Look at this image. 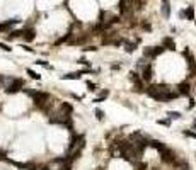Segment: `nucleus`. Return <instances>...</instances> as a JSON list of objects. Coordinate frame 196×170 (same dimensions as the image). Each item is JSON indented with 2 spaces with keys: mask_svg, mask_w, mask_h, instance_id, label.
<instances>
[{
  "mask_svg": "<svg viewBox=\"0 0 196 170\" xmlns=\"http://www.w3.org/2000/svg\"><path fill=\"white\" fill-rule=\"evenodd\" d=\"M145 94L150 95L152 99H155L159 102H169L172 99L179 97L177 90H172L167 85H149V87L145 88Z\"/></svg>",
  "mask_w": 196,
  "mask_h": 170,
  "instance_id": "obj_1",
  "label": "nucleus"
},
{
  "mask_svg": "<svg viewBox=\"0 0 196 170\" xmlns=\"http://www.w3.org/2000/svg\"><path fill=\"white\" fill-rule=\"evenodd\" d=\"M165 49H164L162 46H157V48H145L143 49V56L145 58H149V60H154V58H157L159 54H162Z\"/></svg>",
  "mask_w": 196,
  "mask_h": 170,
  "instance_id": "obj_2",
  "label": "nucleus"
},
{
  "mask_svg": "<svg viewBox=\"0 0 196 170\" xmlns=\"http://www.w3.org/2000/svg\"><path fill=\"white\" fill-rule=\"evenodd\" d=\"M160 158H162V162H165V163H174L176 153L169 148H164V150H160Z\"/></svg>",
  "mask_w": 196,
  "mask_h": 170,
  "instance_id": "obj_3",
  "label": "nucleus"
},
{
  "mask_svg": "<svg viewBox=\"0 0 196 170\" xmlns=\"http://www.w3.org/2000/svg\"><path fill=\"white\" fill-rule=\"evenodd\" d=\"M183 54H184V58L188 60V67H189L191 73H196V60H195V56L191 54V51L188 49V48L183 51Z\"/></svg>",
  "mask_w": 196,
  "mask_h": 170,
  "instance_id": "obj_4",
  "label": "nucleus"
},
{
  "mask_svg": "<svg viewBox=\"0 0 196 170\" xmlns=\"http://www.w3.org/2000/svg\"><path fill=\"white\" fill-rule=\"evenodd\" d=\"M152 75H154V68H152V65L150 63H147V65H143V70H142V82H150L152 80Z\"/></svg>",
  "mask_w": 196,
  "mask_h": 170,
  "instance_id": "obj_5",
  "label": "nucleus"
},
{
  "mask_svg": "<svg viewBox=\"0 0 196 170\" xmlns=\"http://www.w3.org/2000/svg\"><path fill=\"white\" fill-rule=\"evenodd\" d=\"M34 38H36V31H34V27H24V29H22V39L26 41V43L34 41Z\"/></svg>",
  "mask_w": 196,
  "mask_h": 170,
  "instance_id": "obj_6",
  "label": "nucleus"
},
{
  "mask_svg": "<svg viewBox=\"0 0 196 170\" xmlns=\"http://www.w3.org/2000/svg\"><path fill=\"white\" fill-rule=\"evenodd\" d=\"M177 94L179 95H189L191 94V87L188 82H183V83H179L177 85Z\"/></svg>",
  "mask_w": 196,
  "mask_h": 170,
  "instance_id": "obj_7",
  "label": "nucleus"
},
{
  "mask_svg": "<svg viewBox=\"0 0 196 170\" xmlns=\"http://www.w3.org/2000/svg\"><path fill=\"white\" fill-rule=\"evenodd\" d=\"M160 46H162L164 49H172V51H174V49H176V43H174L172 38H164Z\"/></svg>",
  "mask_w": 196,
  "mask_h": 170,
  "instance_id": "obj_8",
  "label": "nucleus"
},
{
  "mask_svg": "<svg viewBox=\"0 0 196 170\" xmlns=\"http://www.w3.org/2000/svg\"><path fill=\"white\" fill-rule=\"evenodd\" d=\"M162 15L165 19H169L170 17V4L169 0H162Z\"/></svg>",
  "mask_w": 196,
  "mask_h": 170,
  "instance_id": "obj_9",
  "label": "nucleus"
},
{
  "mask_svg": "<svg viewBox=\"0 0 196 170\" xmlns=\"http://www.w3.org/2000/svg\"><path fill=\"white\" fill-rule=\"evenodd\" d=\"M82 77V73L80 72H75V73H67V75H61L60 78L61 80H79Z\"/></svg>",
  "mask_w": 196,
  "mask_h": 170,
  "instance_id": "obj_10",
  "label": "nucleus"
},
{
  "mask_svg": "<svg viewBox=\"0 0 196 170\" xmlns=\"http://www.w3.org/2000/svg\"><path fill=\"white\" fill-rule=\"evenodd\" d=\"M123 44H125V51H126V53H133V51L136 49V41L135 43H128V41H125Z\"/></svg>",
  "mask_w": 196,
  "mask_h": 170,
  "instance_id": "obj_11",
  "label": "nucleus"
},
{
  "mask_svg": "<svg viewBox=\"0 0 196 170\" xmlns=\"http://www.w3.org/2000/svg\"><path fill=\"white\" fill-rule=\"evenodd\" d=\"M167 117H169L170 121H177V119H181V112H177V111H169V112H167Z\"/></svg>",
  "mask_w": 196,
  "mask_h": 170,
  "instance_id": "obj_12",
  "label": "nucleus"
},
{
  "mask_svg": "<svg viewBox=\"0 0 196 170\" xmlns=\"http://www.w3.org/2000/svg\"><path fill=\"white\" fill-rule=\"evenodd\" d=\"M184 15L188 17V20H195V9H193V7H188V9L184 10Z\"/></svg>",
  "mask_w": 196,
  "mask_h": 170,
  "instance_id": "obj_13",
  "label": "nucleus"
},
{
  "mask_svg": "<svg viewBox=\"0 0 196 170\" xmlns=\"http://www.w3.org/2000/svg\"><path fill=\"white\" fill-rule=\"evenodd\" d=\"M108 95H109V90H104V92H102V94L99 95V97H95L94 102H95V104H99V102H102L104 99H106V97H108Z\"/></svg>",
  "mask_w": 196,
  "mask_h": 170,
  "instance_id": "obj_14",
  "label": "nucleus"
},
{
  "mask_svg": "<svg viewBox=\"0 0 196 170\" xmlns=\"http://www.w3.org/2000/svg\"><path fill=\"white\" fill-rule=\"evenodd\" d=\"M26 72H27V75H29L31 78H34V80H39V78H41V75L36 73V72H34V70H31V68H27Z\"/></svg>",
  "mask_w": 196,
  "mask_h": 170,
  "instance_id": "obj_15",
  "label": "nucleus"
},
{
  "mask_svg": "<svg viewBox=\"0 0 196 170\" xmlns=\"http://www.w3.org/2000/svg\"><path fill=\"white\" fill-rule=\"evenodd\" d=\"M36 63H38V65H41V67H44V68H46V70H53V67H51L50 63H46V61H44V60H38V61H36Z\"/></svg>",
  "mask_w": 196,
  "mask_h": 170,
  "instance_id": "obj_16",
  "label": "nucleus"
},
{
  "mask_svg": "<svg viewBox=\"0 0 196 170\" xmlns=\"http://www.w3.org/2000/svg\"><path fill=\"white\" fill-rule=\"evenodd\" d=\"M94 112H95V117H97L99 121H102V119H104V112H102L101 109H95Z\"/></svg>",
  "mask_w": 196,
  "mask_h": 170,
  "instance_id": "obj_17",
  "label": "nucleus"
},
{
  "mask_svg": "<svg viewBox=\"0 0 196 170\" xmlns=\"http://www.w3.org/2000/svg\"><path fill=\"white\" fill-rule=\"evenodd\" d=\"M0 49H4V51H9V53L12 51V48L9 46V44H5V43H0Z\"/></svg>",
  "mask_w": 196,
  "mask_h": 170,
  "instance_id": "obj_18",
  "label": "nucleus"
},
{
  "mask_svg": "<svg viewBox=\"0 0 196 170\" xmlns=\"http://www.w3.org/2000/svg\"><path fill=\"white\" fill-rule=\"evenodd\" d=\"M184 136H188V138H195L196 140V133H193V131H183Z\"/></svg>",
  "mask_w": 196,
  "mask_h": 170,
  "instance_id": "obj_19",
  "label": "nucleus"
},
{
  "mask_svg": "<svg viewBox=\"0 0 196 170\" xmlns=\"http://www.w3.org/2000/svg\"><path fill=\"white\" fill-rule=\"evenodd\" d=\"M87 88L90 90V92H94V90H97V88H95V83H90V82H87Z\"/></svg>",
  "mask_w": 196,
  "mask_h": 170,
  "instance_id": "obj_20",
  "label": "nucleus"
},
{
  "mask_svg": "<svg viewBox=\"0 0 196 170\" xmlns=\"http://www.w3.org/2000/svg\"><path fill=\"white\" fill-rule=\"evenodd\" d=\"M142 27H143V29H147V31H150V29H152L149 22H143V24H142Z\"/></svg>",
  "mask_w": 196,
  "mask_h": 170,
  "instance_id": "obj_21",
  "label": "nucleus"
},
{
  "mask_svg": "<svg viewBox=\"0 0 196 170\" xmlns=\"http://www.w3.org/2000/svg\"><path fill=\"white\" fill-rule=\"evenodd\" d=\"M85 51H95V46H87V48H84Z\"/></svg>",
  "mask_w": 196,
  "mask_h": 170,
  "instance_id": "obj_22",
  "label": "nucleus"
},
{
  "mask_svg": "<svg viewBox=\"0 0 196 170\" xmlns=\"http://www.w3.org/2000/svg\"><path fill=\"white\" fill-rule=\"evenodd\" d=\"M22 48H24L26 51H29V53H34V49H33V48H29V46H22Z\"/></svg>",
  "mask_w": 196,
  "mask_h": 170,
  "instance_id": "obj_23",
  "label": "nucleus"
},
{
  "mask_svg": "<svg viewBox=\"0 0 196 170\" xmlns=\"http://www.w3.org/2000/svg\"><path fill=\"white\" fill-rule=\"evenodd\" d=\"M79 63H80V65H87V60H85V58H80V60H79Z\"/></svg>",
  "mask_w": 196,
  "mask_h": 170,
  "instance_id": "obj_24",
  "label": "nucleus"
},
{
  "mask_svg": "<svg viewBox=\"0 0 196 170\" xmlns=\"http://www.w3.org/2000/svg\"><path fill=\"white\" fill-rule=\"evenodd\" d=\"M111 68H113V70H119V68H121V65H116V63H114V65H111Z\"/></svg>",
  "mask_w": 196,
  "mask_h": 170,
  "instance_id": "obj_25",
  "label": "nucleus"
},
{
  "mask_svg": "<svg viewBox=\"0 0 196 170\" xmlns=\"http://www.w3.org/2000/svg\"><path fill=\"white\" fill-rule=\"evenodd\" d=\"M195 129H196V122H195Z\"/></svg>",
  "mask_w": 196,
  "mask_h": 170,
  "instance_id": "obj_26",
  "label": "nucleus"
}]
</instances>
